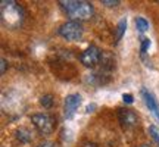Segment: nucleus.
Returning <instances> with one entry per match:
<instances>
[{"instance_id":"nucleus-12","label":"nucleus","mask_w":159,"mask_h":147,"mask_svg":"<svg viewBox=\"0 0 159 147\" xmlns=\"http://www.w3.org/2000/svg\"><path fill=\"white\" fill-rule=\"evenodd\" d=\"M40 105H41L43 108H46V109H50L52 106H53V97H52L50 94L43 96L41 99H40Z\"/></svg>"},{"instance_id":"nucleus-4","label":"nucleus","mask_w":159,"mask_h":147,"mask_svg":"<svg viewBox=\"0 0 159 147\" xmlns=\"http://www.w3.org/2000/svg\"><path fill=\"white\" fill-rule=\"evenodd\" d=\"M83 33H84V28L83 25L78 22V21H68L63 25H61L59 28V34L61 37H63L68 41H77L83 37Z\"/></svg>"},{"instance_id":"nucleus-8","label":"nucleus","mask_w":159,"mask_h":147,"mask_svg":"<svg viewBox=\"0 0 159 147\" xmlns=\"http://www.w3.org/2000/svg\"><path fill=\"white\" fill-rule=\"evenodd\" d=\"M142 97H143V100H144V103H146L148 109L153 113L155 118L159 121V105H158V102H156L155 96L148 88H142Z\"/></svg>"},{"instance_id":"nucleus-18","label":"nucleus","mask_w":159,"mask_h":147,"mask_svg":"<svg viewBox=\"0 0 159 147\" xmlns=\"http://www.w3.org/2000/svg\"><path fill=\"white\" fill-rule=\"evenodd\" d=\"M122 99H124L125 103H133V96H131V94H124Z\"/></svg>"},{"instance_id":"nucleus-1","label":"nucleus","mask_w":159,"mask_h":147,"mask_svg":"<svg viewBox=\"0 0 159 147\" xmlns=\"http://www.w3.org/2000/svg\"><path fill=\"white\" fill-rule=\"evenodd\" d=\"M59 5L72 21H78V22L90 19L94 12L91 3L84 0H62L59 2Z\"/></svg>"},{"instance_id":"nucleus-11","label":"nucleus","mask_w":159,"mask_h":147,"mask_svg":"<svg viewBox=\"0 0 159 147\" xmlns=\"http://www.w3.org/2000/svg\"><path fill=\"white\" fill-rule=\"evenodd\" d=\"M125 28H127V21H125V19H121L118 24V27H116V40L122 38V35H124V33H125Z\"/></svg>"},{"instance_id":"nucleus-14","label":"nucleus","mask_w":159,"mask_h":147,"mask_svg":"<svg viewBox=\"0 0 159 147\" xmlns=\"http://www.w3.org/2000/svg\"><path fill=\"white\" fill-rule=\"evenodd\" d=\"M149 47H150V40H149V38H143V41H142V53H143V55L148 51Z\"/></svg>"},{"instance_id":"nucleus-13","label":"nucleus","mask_w":159,"mask_h":147,"mask_svg":"<svg viewBox=\"0 0 159 147\" xmlns=\"http://www.w3.org/2000/svg\"><path fill=\"white\" fill-rule=\"evenodd\" d=\"M149 134H150V137L158 143V146H159V131L155 125H150V127H149Z\"/></svg>"},{"instance_id":"nucleus-5","label":"nucleus","mask_w":159,"mask_h":147,"mask_svg":"<svg viewBox=\"0 0 159 147\" xmlns=\"http://www.w3.org/2000/svg\"><path fill=\"white\" fill-rule=\"evenodd\" d=\"M102 59V51L96 46H89L81 55H80V62L87 68H93Z\"/></svg>"},{"instance_id":"nucleus-2","label":"nucleus","mask_w":159,"mask_h":147,"mask_svg":"<svg viewBox=\"0 0 159 147\" xmlns=\"http://www.w3.org/2000/svg\"><path fill=\"white\" fill-rule=\"evenodd\" d=\"M0 13L3 24L9 28H18L24 21L22 7L13 0H3L0 3Z\"/></svg>"},{"instance_id":"nucleus-17","label":"nucleus","mask_w":159,"mask_h":147,"mask_svg":"<svg viewBox=\"0 0 159 147\" xmlns=\"http://www.w3.org/2000/svg\"><path fill=\"white\" fill-rule=\"evenodd\" d=\"M35 147H55V144L52 141H44V143H40L39 146H35Z\"/></svg>"},{"instance_id":"nucleus-9","label":"nucleus","mask_w":159,"mask_h":147,"mask_svg":"<svg viewBox=\"0 0 159 147\" xmlns=\"http://www.w3.org/2000/svg\"><path fill=\"white\" fill-rule=\"evenodd\" d=\"M15 136H16L18 140L21 143H24V144H27V143H30L33 140V132H31L28 128H25V127L18 128V130L15 131Z\"/></svg>"},{"instance_id":"nucleus-7","label":"nucleus","mask_w":159,"mask_h":147,"mask_svg":"<svg viewBox=\"0 0 159 147\" xmlns=\"http://www.w3.org/2000/svg\"><path fill=\"white\" fill-rule=\"evenodd\" d=\"M81 105V96L74 93V94H69L65 99V103H63V110H65V116L68 119H71L75 115L77 109L80 108Z\"/></svg>"},{"instance_id":"nucleus-15","label":"nucleus","mask_w":159,"mask_h":147,"mask_svg":"<svg viewBox=\"0 0 159 147\" xmlns=\"http://www.w3.org/2000/svg\"><path fill=\"white\" fill-rule=\"evenodd\" d=\"M102 5L108 6V7H114V6H118L119 2L118 0H115V2H112V0H102Z\"/></svg>"},{"instance_id":"nucleus-19","label":"nucleus","mask_w":159,"mask_h":147,"mask_svg":"<svg viewBox=\"0 0 159 147\" xmlns=\"http://www.w3.org/2000/svg\"><path fill=\"white\" fill-rule=\"evenodd\" d=\"M139 147H152L150 144H142V146H139Z\"/></svg>"},{"instance_id":"nucleus-6","label":"nucleus","mask_w":159,"mask_h":147,"mask_svg":"<svg viewBox=\"0 0 159 147\" xmlns=\"http://www.w3.org/2000/svg\"><path fill=\"white\" fill-rule=\"evenodd\" d=\"M118 121L124 130H131V128H134L139 124V116L130 109H119Z\"/></svg>"},{"instance_id":"nucleus-3","label":"nucleus","mask_w":159,"mask_h":147,"mask_svg":"<svg viewBox=\"0 0 159 147\" xmlns=\"http://www.w3.org/2000/svg\"><path fill=\"white\" fill-rule=\"evenodd\" d=\"M31 122L41 136H49L55 130V118L49 113H34L31 116Z\"/></svg>"},{"instance_id":"nucleus-16","label":"nucleus","mask_w":159,"mask_h":147,"mask_svg":"<svg viewBox=\"0 0 159 147\" xmlns=\"http://www.w3.org/2000/svg\"><path fill=\"white\" fill-rule=\"evenodd\" d=\"M0 63H2V75H3V74L6 72V68H7V60L3 57V59L0 60Z\"/></svg>"},{"instance_id":"nucleus-10","label":"nucleus","mask_w":159,"mask_h":147,"mask_svg":"<svg viewBox=\"0 0 159 147\" xmlns=\"http://www.w3.org/2000/svg\"><path fill=\"white\" fill-rule=\"evenodd\" d=\"M136 27L139 33H146L149 29V22L144 19V18H136Z\"/></svg>"}]
</instances>
